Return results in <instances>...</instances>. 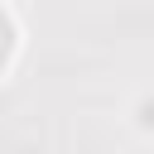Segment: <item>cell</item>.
Instances as JSON below:
<instances>
[{"mask_svg": "<svg viewBox=\"0 0 154 154\" xmlns=\"http://www.w3.org/2000/svg\"><path fill=\"white\" fill-rule=\"evenodd\" d=\"M5 48H10V24L0 19V58H5Z\"/></svg>", "mask_w": 154, "mask_h": 154, "instance_id": "6da1fadb", "label": "cell"}]
</instances>
